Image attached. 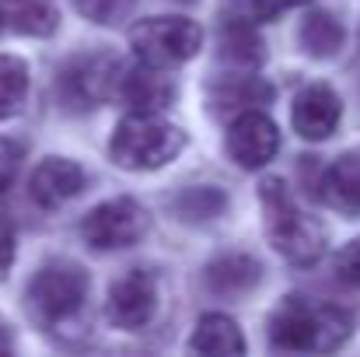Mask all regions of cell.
<instances>
[{"mask_svg": "<svg viewBox=\"0 0 360 357\" xmlns=\"http://www.w3.org/2000/svg\"><path fill=\"white\" fill-rule=\"evenodd\" d=\"M357 312L336 301L287 298L269 319V347L290 354H326L350 340Z\"/></svg>", "mask_w": 360, "mask_h": 357, "instance_id": "1", "label": "cell"}, {"mask_svg": "<svg viewBox=\"0 0 360 357\" xmlns=\"http://www.w3.org/2000/svg\"><path fill=\"white\" fill-rule=\"evenodd\" d=\"M262 225L269 245L294 266H311L326 252V228L297 207L283 179H262L259 186Z\"/></svg>", "mask_w": 360, "mask_h": 357, "instance_id": "2", "label": "cell"}, {"mask_svg": "<svg viewBox=\"0 0 360 357\" xmlns=\"http://www.w3.org/2000/svg\"><path fill=\"white\" fill-rule=\"evenodd\" d=\"M186 147V133L158 113H133L112 130L109 154L126 172H154L175 161Z\"/></svg>", "mask_w": 360, "mask_h": 357, "instance_id": "3", "label": "cell"}, {"mask_svg": "<svg viewBox=\"0 0 360 357\" xmlns=\"http://www.w3.org/2000/svg\"><path fill=\"white\" fill-rule=\"evenodd\" d=\"M28 315L42 330H67L81 319L88 301V273L77 263H46L28 284Z\"/></svg>", "mask_w": 360, "mask_h": 357, "instance_id": "4", "label": "cell"}, {"mask_svg": "<svg viewBox=\"0 0 360 357\" xmlns=\"http://www.w3.org/2000/svg\"><path fill=\"white\" fill-rule=\"evenodd\" d=\"M129 46L133 53L150 63V67H182L203 49V28L193 18L182 14H161V18H143L129 28Z\"/></svg>", "mask_w": 360, "mask_h": 357, "instance_id": "5", "label": "cell"}, {"mask_svg": "<svg viewBox=\"0 0 360 357\" xmlns=\"http://www.w3.org/2000/svg\"><path fill=\"white\" fill-rule=\"evenodd\" d=\"M120 60L116 56H105V53H95V56H77L70 60L60 77H56V95L60 102L70 109V113H84V109H95L102 106L105 99H112L120 92Z\"/></svg>", "mask_w": 360, "mask_h": 357, "instance_id": "6", "label": "cell"}, {"mask_svg": "<svg viewBox=\"0 0 360 357\" xmlns=\"http://www.w3.org/2000/svg\"><path fill=\"white\" fill-rule=\"evenodd\" d=\"M147 232V211L129 200V196H116L98 203L95 211H88V218L81 221V235L91 249L98 252H112V249H129L136 245Z\"/></svg>", "mask_w": 360, "mask_h": 357, "instance_id": "7", "label": "cell"}, {"mask_svg": "<svg viewBox=\"0 0 360 357\" xmlns=\"http://www.w3.org/2000/svg\"><path fill=\"white\" fill-rule=\"evenodd\" d=\"M280 151V130L276 123L259 113V109H245L231 119L228 126V154L235 158V165L245 172H255L262 165H269Z\"/></svg>", "mask_w": 360, "mask_h": 357, "instance_id": "8", "label": "cell"}, {"mask_svg": "<svg viewBox=\"0 0 360 357\" xmlns=\"http://www.w3.org/2000/svg\"><path fill=\"white\" fill-rule=\"evenodd\" d=\"M158 312V284L143 270H126L120 280H112L105 298V319L120 330H140Z\"/></svg>", "mask_w": 360, "mask_h": 357, "instance_id": "9", "label": "cell"}, {"mask_svg": "<svg viewBox=\"0 0 360 357\" xmlns=\"http://www.w3.org/2000/svg\"><path fill=\"white\" fill-rule=\"evenodd\" d=\"M340 116H343V102L329 84H308L290 109V123L304 140H329L340 126Z\"/></svg>", "mask_w": 360, "mask_h": 357, "instance_id": "10", "label": "cell"}, {"mask_svg": "<svg viewBox=\"0 0 360 357\" xmlns=\"http://www.w3.org/2000/svg\"><path fill=\"white\" fill-rule=\"evenodd\" d=\"M81 189H84V168L70 158H46L35 165V172L28 179V196L42 211H56V207L70 203Z\"/></svg>", "mask_w": 360, "mask_h": 357, "instance_id": "11", "label": "cell"}, {"mask_svg": "<svg viewBox=\"0 0 360 357\" xmlns=\"http://www.w3.org/2000/svg\"><path fill=\"white\" fill-rule=\"evenodd\" d=\"M120 99L133 113H161L175 99V81L165 74V67H150L140 60V67H129L122 74Z\"/></svg>", "mask_w": 360, "mask_h": 357, "instance_id": "12", "label": "cell"}, {"mask_svg": "<svg viewBox=\"0 0 360 357\" xmlns=\"http://www.w3.org/2000/svg\"><path fill=\"white\" fill-rule=\"evenodd\" d=\"M259 277H262L259 259H252L245 252H224V256L210 259L207 270H203V284L217 298H241V294H248L259 284Z\"/></svg>", "mask_w": 360, "mask_h": 357, "instance_id": "13", "label": "cell"}, {"mask_svg": "<svg viewBox=\"0 0 360 357\" xmlns=\"http://www.w3.org/2000/svg\"><path fill=\"white\" fill-rule=\"evenodd\" d=\"M319 196L347 214V218H357L360 214V151H347L340 154L319 179Z\"/></svg>", "mask_w": 360, "mask_h": 357, "instance_id": "14", "label": "cell"}, {"mask_svg": "<svg viewBox=\"0 0 360 357\" xmlns=\"http://www.w3.org/2000/svg\"><path fill=\"white\" fill-rule=\"evenodd\" d=\"M7 28L32 39H49L60 28V7L53 0H0Z\"/></svg>", "mask_w": 360, "mask_h": 357, "instance_id": "15", "label": "cell"}, {"mask_svg": "<svg viewBox=\"0 0 360 357\" xmlns=\"http://www.w3.org/2000/svg\"><path fill=\"white\" fill-rule=\"evenodd\" d=\"M189 351L196 354H210V357H228V354H245V340L235 319L210 312L196 322L193 337H189Z\"/></svg>", "mask_w": 360, "mask_h": 357, "instance_id": "16", "label": "cell"}, {"mask_svg": "<svg viewBox=\"0 0 360 357\" xmlns=\"http://www.w3.org/2000/svg\"><path fill=\"white\" fill-rule=\"evenodd\" d=\"M297 39H301V49H304L308 56H315V60H333V56L343 49L347 32H343V25H340L329 11H311V14L301 21Z\"/></svg>", "mask_w": 360, "mask_h": 357, "instance_id": "17", "label": "cell"}, {"mask_svg": "<svg viewBox=\"0 0 360 357\" xmlns=\"http://www.w3.org/2000/svg\"><path fill=\"white\" fill-rule=\"evenodd\" d=\"M217 49H221V60H228L231 67H245V70L259 67L266 56V46H262L255 25H235V21H224Z\"/></svg>", "mask_w": 360, "mask_h": 357, "instance_id": "18", "label": "cell"}, {"mask_svg": "<svg viewBox=\"0 0 360 357\" xmlns=\"http://www.w3.org/2000/svg\"><path fill=\"white\" fill-rule=\"evenodd\" d=\"M269 99H273V88L262 84L259 77H228V81L214 84V92H210V102L217 109H235V113L259 109Z\"/></svg>", "mask_w": 360, "mask_h": 357, "instance_id": "19", "label": "cell"}, {"mask_svg": "<svg viewBox=\"0 0 360 357\" xmlns=\"http://www.w3.org/2000/svg\"><path fill=\"white\" fill-rule=\"evenodd\" d=\"M172 211L186 225H207V221H217L228 211V196L217 186H196V189H186L182 196H175Z\"/></svg>", "mask_w": 360, "mask_h": 357, "instance_id": "20", "label": "cell"}, {"mask_svg": "<svg viewBox=\"0 0 360 357\" xmlns=\"http://www.w3.org/2000/svg\"><path fill=\"white\" fill-rule=\"evenodd\" d=\"M311 0H224L221 4V18L224 21H235V25H266L273 18H280L283 11H294V7H304Z\"/></svg>", "mask_w": 360, "mask_h": 357, "instance_id": "21", "label": "cell"}, {"mask_svg": "<svg viewBox=\"0 0 360 357\" xmlns=\"http://www.w3.org/2000/svg\"><path fill=\"white\" fill-rule=\"evenodd\" d=\"M28 95V67L18 56H0V119L21 113Z\"/></svg>", "mask_w": 360, "mask_h": 357, "instance_id": "22", "label": "cell"}, {"mask_svg": "<svg viewBox=\"0 0 360 357\" xmlns=\"http://www.w3.org/2000/svg\"><path fill=\"white\" fill-rule=\"evenodd\" d=\"M136 7V0H77V11L95 25H120Z\"/></svg>", "mask_w": 360, "mask_h": 357, "instance_id": "23", "label": "cell"}, {"mask_svg": "<svg viewBox=\"0 0 360 357\" xmlns=\"http://www.w3.org/2000/svg\"><path fill=\"white\" fill-rule=\"evenodd\" d=\"M336 273H340L343 284L360 287V238H354L350 245L340 249V256H336Z\"/></svg>", "mask_w": 360, "mask_h": 357, "instance_id": "24", "label": "cell"}, {"mask_svg": "<svg viewBox=\"0 0 360 357\" xmlns=\"http://www.w3.org/2000/svg\"><path fill=\"white\" fill-rule=\"evenodd\" d=\"M18 168H21V147L11 140H0V196L14 186Z\"/></svg>", "mask_w": 360, "mask_h": 357, "instance_id": "25", "label": "cell"}, {"mask_svg": "<svg viewBox=\"0 0 360 357\" xmlns=\"http://www.w3.org/2000/svg\"><path fill=\"white\" fill-rule=\"evenodd\" d=\"M14 249H18L14 228H11V221H4V218H0V273L14 263Z\"/></svg>", "mask_w": 360, "mask_h": 357, "instance_id": "26", "label": "cell"}, {"mask_svg": "<svg viewBox=\"0 0 360 357\" xmlns=\"http://www.w3.org/2000/svg\"><path fill=\"white\" fill-rule=\"evenodd\" d=\"M11 347V337H7V326L0 322V351H7Z\"/></svg>", "mask_w": 360, "mask_h": 357, "instance_id": "27", "label": "cell"}, {"mask_svg": "<svg viewBox=\"0 0 360 357\" xmlns=\"http://www.w3.org/2000/svg\"><path fill=\"white\" fill-rule=\"evenodd\" d=\"M182 4H193V0H182Z\"/></svg>", "mask_w": 360, "mask_h": 357, "instance_id": "28", "label": "cell"}, {"mask_svg": "<svg viewBox=\"0 0 360 357\" xmlns=\"http://www.w3.org/2000/svg\"><path fill=\"white\" fill-rule=\"evenodd\" d=\"M0 25H4V14H0Z\"/></svg>", "mask_w": 360, "mask_h": 357, "instance_id": "29", "label": "cell"}]
</instances>
